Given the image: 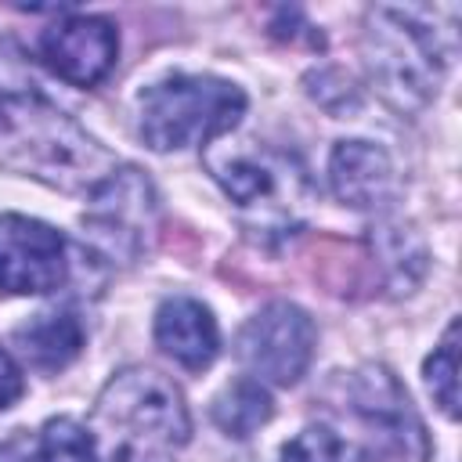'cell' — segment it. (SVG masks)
<instances>
[{
  "instance_id": "9",
  "label": "cell",
  "mask_w": 462,
  "mask_h": 462,
  "mask_svg": "<svg viewBox=\"0 0 462 462\" xmlns=\"http://www.w3.org/2000/svg\"><path fill=\"white\" fill-rule=\"evenodd\" d=\"M350 401L354 411L365 419V426L379 437L383 451L397 455L401 462L426 458V430L393 372L379 365H365L350 383Z\"/></svg>"
},
{
  "instance_id": "2",
  "label": "cell",
  "mask_w": 462,
  "mask_h": 462,
  "mask_svg": "<svg viewBox=\"0 0 462 462\" xmlns=\"http://www.w3.org/2000/svg\"><path fill=\"white\" fill-rule=\"evenodd\" d=\"M90 433L112 462H173L191 437V419L166 375L126 368L105 383Z\"/></svg>"
},
{
  "instance_id": "1",
  "label": "cell",
  "mask_w": 462,
  "mask_h": 462,
  "mask_svg": "<svg viewBox=\"0 0 462 462\" xmlns=\"http://www.w3.org/2000/svg\"><path fill=\"white\" fill-rule=\"evenodd\" d=\"M0 166L58 191H94L116 159L32 83L0 90Z\"/></svg>"
},
{
  "instance_id": "5",
  "label": "cell",
  "mask_w": 462,
  "mask_h": 462,
  "mask_svg": "<svg viewBox=\"0 0 462 462\" xmlns=\"http://www.w3.org/2000/svg\"><path fill=\"white\" fill-rule=\"evenodd\" d=\"M245 112V94L217 76H170L141 94V137L155 152L213 144Z\"/></svg>"
},
{
  "instance_id": "12",
  "label": "cell",
  "mask_w": 462,
  "mask_h": 462,
  "mask_svg": "<svg viewBox=\"0 0 462 462\" xmlns=\"http://www.w3.org/2000/svg\"><path fill=\"white\" fill-rule=\"evenodd\" d=\"M155 343L188 372H202L220 350V332L206 303L191 296H173L162 300V307L155 310Z\"/></svg>"
},
{
  "instance_id": "6",
  "label": "cell",
  "mask_w": 462,
  "mask_h": 462,
  "mask_svg": "<svg viewBox=\"0 0 462 462\" xmlns=\"http://www.w3.org/2000/svg\"><path fill=\"white\" fill-rule=\"evenodd\" d=\"M159 220V199L152 180L137 170H116L90 191L83 213V238L108 263H134L148 249Z\"/></svg>"
},
{
  "instance_id": "4",
  "label": "cell",
  "mask_w": 462,
  "mask_h": 462,
  "mask_svg": "<svg viewBox=\"0 0 462 462\" xmlns=\"http://www.w3.org/2000/svg\"><path fill=\"white\" fill-rule=\"evenodd\" d=\"M206 166L231 195V202L249 217L253 231L285 235L303 217L310 180L289 152L245 141L227 152L206 148Z\"/></svg>"
},
{
  "instance_id": "14",
  "label": "cell",
  "mask_w": 462,
  "mask_h": 462,
  "mask_svg": "<svg viewBox=\"0 0 462 462\" xmlns=\"http://www.w3.org/2000/svg\"><path fill=\"white\" fill-rule=\"evenodd\" d=\"M271 411L274 404H271V393L260 386V379H235L213 401V422L238 440L253 437L271 419Z\"/></svg>"
},
{
  "instance_id": "15",
  "label": "cell",
  "mask_w": 462,
  "mask_h": 462,
  "mask_svg": "<svg viewBox=\"0 0 462 462\" xmlns=\"http://www.w3.org/2000/svg\"><path fill=\"white\" fill-rule=\"evenodd\" d=\"M29 462H101V451L90 426L76 419H51L40 430Z\"/></svg>"
},
{
  "instance_id": "18",
  "label": "cell",
  "mask_w": 462,
  "mask_h": 462,
  "mask_svg": "<svg viewBox=\"0 0 462 462\" xmlns=\"http://www.w3.org/2000/svg\"><path fill=\"white\" fill-rule=\"evenodd\" d=\"M22 393H25L22 368L11 361V354H7V350H0V411H4V408H11Z\"/></svg>"
},
{
  "instance_id": "8",
  "label": "cell",
  "mask_w": 462,
  "mask_h": 462,
  "mask_svg": "<svg viewBox=\"0 0 462 462\" xmlns=\"http://www.w3.org/2000/svg\"><path fill=\"white\" fill-rule=\"evenodd\" d=\"M65 238L51 224L22 213L0 217V292H54L65 285Z\"/></svg>"
},
{
  "instance_id": "16",
  "label": "cell",
  "mask_w": 462,
  "mask_h": 462,
  "mask_svg": "<svg viewBox=\"0 0 462 462\" xmlns=\"http://www.w3.org/2000/svg\"><path fill=\"white\" fill-rule=\"evenodd\" d=\"M282 462H372V455L328 426H307L282 448Z\"/></svg>"
},
{
  "instance_id": "3",
  "label": "cell",
  "mask_w": 462,
  "mask_h": 462,
  "mask_svg": "<svg viewBox=\"0 0 462 462\" xmlns=\"http://www.w3.org/2000/svg\"><path fill=\"white\" fill-rule=\"evenodd\" d=\"M430 7H375L368 14V65L390 101L422 105L455 51L451 29H437Z\"/></svg>"
},
{
  "instance_id": "7",
  "label": "cell",
  "mask_w": 462,
  "mask_h": 462,
  "mask_svg": "<svg viewBox=\"0 0 462 462\" xmlns=\"http://www.w3.org/2000/svg\"><path fill=\"white\" fill-rule=\"evenodd\" d=\"M314 343H318V332L310 314L300 310L296 303L278 300L256 310L242 325L235 354L256 379L274 386H292L307 372L314 357Z\"/></svg>"
},
{
  "instance_id": "17",
  "label": "cell",
  "mask_w": 462,
  "mask_h": 462,
  "mask_svg": "<svg viewBox=\"0 0 462 462\" xmlns=\"http://www.w3.org/2000/svg\"><path fill=\"white\" fill-rule=\"evenodd\" d=\"M426 386L444 408V415H458V321L448 325L440 346L426 357Z\"/></svg>"
},
{
  "instance_id": "13",
  "label": "cell",
  "mask_w": 462,
  "mask_h": 462,
  "mask_svg": "<svg viewBox=\"0 0 462 462\" xmlns=\"http://www.w3.org/2000/svg\"><path fill=\"white\" fill-rule=\"evenodd\" d=\"M14 346L36 372H58L83 350V325L72 310H43L14 328Z\"/></svg>"
},
{
  "instance_id": "10",
  "label": "cell",
  "mask_w": 462,
  "mask_h": 462,
  "mask_svg": "<svg viewBox=\"0 0 462 462\" xmlns=\"http://www.w3.org/2000/svg\"><path fill=\"white\" fill-rule=\"evenodd\" d=\"M116 54H119V32L108 18L97 14H69L40 32L43 65L72 87L101 83L116 65Z\"/></svg>"
},
{
  "instance_id": "11",
  "label": "cell",
  "mask_w": 462,
  "mask_h": 462,
  "mask_svg": "<svg viewBox=\"0 0 462 462\" xmlns=\"http://www.w3.org/2000/svg\"><path fill=\"white\" fill-rule=\"evenodd\" d=\"M328 180L336 199L354 209H386L397 195L390 155L368 141H339L328 159Z\"/></svg>"
}]
</instances>
